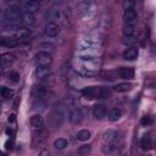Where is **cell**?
I'll use <instances>...</instances> for the list:
<instances>
[{"instance_id":"obj_1","label":"cell","mask_w":156,"mask_h":156,"mask_svg":"<svg viewBox=\"0 0 156 156\" xmlns=\"http://www.w3.org/2000/svg\"><path fill=\"white\" fill-rule=\"evenodd\" d=\"M26 12V10L21 6H10L4 11V18L9 22V23H15L21 26V18L23 16V13Z\"/></svg>"},{"instance_id":"obj_2","label":"cell","mask_w":156,"mask_h":156,"mask_svg":"<svg viewBox=\"0 0 156 156\" xmlns=\"http://www.w3.org/2000/svg\"><path fill=\"white\" fill-rule=\"evenodd\" d=\"M65 121V108L61 104H55L52 105L51 110H50V123L52 127L58 128L62 126Z\"/></svg>"},{"instance_id":"obj_3","label":"cell","mask_w":156,"mask_h":156,"mask_svg":"<svg viewBox=\"0 0 156 156\" xmlns=\"http://www.w3.org/2000/svg\"><path fill=\"white\" fill-rule=\"evenodd\" d=\"M122 145H123V143H122L121 139L115 141V143H112V144H106L102 147V152L105 155H117L122 150Z\"/></svg>"},{"instance_id":"obj_4","label":"cell","mask_w":156,"mask_h":156,"mask_svg":"<svg viewBox=\"0 0 156 156\" xmlns=\"http://www.w3.org/2000/svg\"><path fill=\"white\" fill-rule=\"evenodd\" d=\"M35 58H37L38 66L49 67V66L52 63V55L49 54V52H45V51H39V52L35 55Z\"/></svg>"},{"instance_id":"obj_5","label":"cell","mask_w":156,"mask_h":156,"mask_svg":"<svg viewBox=\"0 0 156 156\" xmlns=\"http://www.w3.org/2000/svg\"><path fill=\"white\" fill-rule=\"evenodd\" d=\"M119 139H121L119 138V133L117 130H115V129H107L102 134V141H104L105 145L106 144H112V143H115V141H117Z\"/></svg>"},{"instance_id":"obj_6","label":"cell","mask_w":156,"mask_h":156,"mask_svg":"<svg viewBox=\"0 0 156 156\" xmlns=\"http://www.w3.org/2000/svg\"><path fill=\"white\" fill-rule=\"evenodd\" d=\"M68 118L69 121L73 123V124H78L83 121V112L79 107L77 106H72L71 110H69V115H68Z\"/></svg>"},{"instance_id":"obj_7","label":"cell","mask_w":156,"mask_h":156,"mask_svg":"<svg viewBox=\"0 0 156 156\" xmlns=\"http://www.w3.org/2000/svg\"><path fill=\"white\" fill-rule=\"evenodd\" d=\"M45 18H46L49 22L56 23V21L63 20V15H62L61 10H58V9H49V10H46V12H45Z\"/></svg>"},{"instance_id":"obj_8","label":"cell","mask_w":156,"mask_h":156,"mask_svg":"<svg viewBox=\"0 0 156 156\" xmlns=\"http://www.w3.org/2000/svg\"><path fill=\"white\" fill-rule=\"evenodd\" d=\"M60 33V27L57 23H54V22H48L44 27V34L49 38H55L57 37Z\"/></svg>"},{"instance_id":"obj_9","label":"cell","mask_w":156,"mask_h":156,"mask_svg":"<svg viewBox=\"0 0 156 156\" xmlns=\"http://www.w3.org/2000/svg\"><path fill=\"white\" fill-rule=\"evenodd\" d=\"M99 91H100V87H85L82 89V94L89 100L99 99Z\"/></svg>"},{"instance_id":"obj_10","label":"cell","mask_w":156,"mask_h":156,"mask_svg":"<svg viewBox=\"0 0 156 156\" xmlns=\"http://www.w3.org/2000/svg\"><path fill=\"white\" fill-rule=\"evenodd\" d=\"M30 34H32V32H30L29 29L20 28L18 30L13 32V34H12L10 38H11V39H13V40H17V41H23V40L28 39V38L30 37Z\"/></svg>"},{"instance_id":"obj_11","label":"cell","mask_w":156,"mask_h":156,"mask_svg":"<svg viewBox=\"0 0 156 156\" xmlns=\"http://www.w3.org/2000/svg\"><path fill=\"white\" fill-rule=\"evenodd\" d=\"M34 74L38 79L40 80H48L49 77H51V71L49 67H44V66H38L34 71Z\"/></svg>"},{"instance_id":"obj_12","label":"cell","mask_w":156,"mask_h":156,"mask_svg":"<svg viewBox=\"0 0 156 156\" xmlns=\"http://www.w3.org/2000/svg\"><path fill=\"white\" fill-rule=\"evenodd\" d=\"M123 22L124 24H133L138 22V13L135 10H127L123 13Z\"/></svg>"},{"instance_id":"obj_13","label":"cell","mask_w":156,"mask_h":156,"mask_svg":"<svg viewBox=\"0 0 156 156\" xmlns=\"http://www.w3.org/2000/svg\"><path fill=\"white\" fill-rule=\"evenodd\" d=\"M107 115V107L102 104H98L93 107V116L96 119H102Z\"/></svg>"},{"instance_id":"obj_14","label":"cell","mask_w":156,"mask_h":156,"mask_svg":"<svg viewBox=\"0 0 156 156\" xmlns=\"http://www.w3.org/2000/svg\"><path fill=\"white\" fill-rule=\"evenodd\" d=\"M15 61V55L11 54V52H4L0 55V65H1V68H6L7 66L12 65Z\"/></svg>"},{"instance_id":"obj_15","label":"cell","mask_w":156,"mask_h":156,"mask_svg":"<svg viewBox=\"0 0 156 156\" xmlns=\"http://www.w3.org/2000/svg\"><path fill=\"white\" fill-rule=\"evenodd\" d=\"M46 136H48V132L45 129H39L38 133L34 134L33 136V145L37 146V145H43L46 140Z\"/></svg>"},{"instance_id":"obj_16","label":"cell","mask_w":156,"mask_h":156,"mask_svg":"<svg viewBox=\"0 0 156 156\" xmlns=\"http://www.w3.org/2000/svg\"><path fill=\"white\" fill-rule=\"evenodd\" d=\"M23 9L29 13H34L40 9V2L35 0H27L23 4Z\"/></svg>"},{"instance_id":"obj_17","label":"cell","mask_w":156,"mask_h":156,"mask_svg":"<svg viewBox=\"0 0 156 156\" xmlns=\"http://www.w3.org/2000/svg\"><path fill=\"white\" fill-rule=\"evenodd\" d=\"M139 56V50L136 46H130L128 49H126V51L123 52V58L128 60V61H133L135 58H138Z\"/></svg>"},{"instance_id":"obj_18","label":"cell","mask_w":156,"mask_h":156,"mask_svg":"<svg viewBox=\"0 0 156 156\" xmlns=\"http://www.w3.org/2000/svg\"><path fill=\"white\" fill-rule=\"evenodd\" d=\"M118 76L122 79H133L134 78V68L133 67H122L118 69Z\"/></svg>"},{"instance_id":"obj_19","label":"cell","mask_w":156,"mask_h":156,"mask_svg":"<svg viewBox=\"0 0 156 156\" xmlns=\"http://www.w3.org/2000/svg\"><path fill=\"white\" fill-rule=\"evenodd\" d=\"M30 124L34 129H43V126H44V119H43V116L40 113H37V115H33L30 117Z\"/></svg>"},{"instance_id":"obj_20","label":"cell","mask_w":156,"mask_h":156,"mask_svg":"<svg viewBox=\"0 0 156 156\" xmlns=\"http://www.w3.org/2000/svg\"><path fill=\"white\" fill-rule=\"evenodd\" d=\"M46 93H48L46 88H45L44 85H41V84L35 85V87L33 88V91H32V94H33V96H34L35 99H44V96L46 95Z\"/></svg>"},{"instance_id":"obj_21","label":"cell","mask_w":156,"mask_h":156,"mask_svg":"<svg viewBox=\"0 0 156 156\" xmlns=\"http://www.w3.org/2000/svg\"><path fill=\"white\" fill-rule=\"evenodd\" d=\"M132 89V84L129 82H123V83H118L113 87V90L116 93H127Z\"/></svg>"},{"instance_id":"obj_22","label":"cell","mask_w":156,"mask_h":156,"mask_svg":"<svg viewBox=\"0 0 156 156\" xmlns=\"http://www.w3.org/2000/svg\"><path fill=\"white\" fill-rule=\"evenodd\" d=\"M90 7V1H79L77 4V12L78 15H85Z\"/></svg>"},{"instance_id":"obj_23","label":"cell","mask_w":156,"mask_h":156,"mask_svg":"<svg viewBox=\"0 0 156 156\" xmlns=\"http://www.w3.org/2000/svg\"><path fill=\"white\" fill-rule=\"evenodd\" d=\"M121 116H122V111L119 110V108H112L110 112H108V121H111V122H116V121H118L119 118H121Z\"/></svg>"},{"instance_id":"obj_24","label":"cell","mask_w":156,"mask_h":156,"mask_svg":"<svg viewBox=\"0 0 156 156\" xmlns=\"http://www.w3.org/2000/svg\"><path fill=\"white\" fill-rule=\"evenodd\" d=\"M90 136H91V133H90V130H88V129H80V130H78V133H77V139H78L79 141H87V140L90 139Z\"/></svg>"},{"instance_id":"obj_25","label":"cell","mask_w":156,"mask_h":156,"mask_svg":"<svg viewBox=\"0 0 156 156\" xmlns=\"http://www.w3.org/2000/svg\"><path fill=\"white\" fill-rule=\"evenodd\" d=\"M140 144H141V147H143L144 150H151V149H152V141H151L150 135H147V134H145V135L143 136Z\"/></svg>"},{"instance_id":"obj_26","label":"cell","mask_w":156,"mask_h":156,"mask_svg":"<svg viewBox=\"0 0 156 156\" xmlns=\"http://www.w3.org/2000/svg\"><path fill=\"white\" fill-rule=\"evenodd\" d=\"M135 34V26L124 24L123 26V37H133Z\"/></svg>"},{"instance_id":"obj_27","label":"cell","mask_w":156,"mask_h":156,"mask_svg":"<svg viewBox=\"0 0 156 156\" xmlns=\"http://www.w3.org/2000/svg\"><path fill=\"white\" fill-rule=\"evenodd\" d=\"M112 95V90L106 87H100L99 91V99H110Z\"/></svg>"},{"instance_id":"obj_28","label":"cell","mask_w":156,"mask_h":156,"mask_svg":"<svg viewBox=\"0 0 156 156\" xmlns=\"http://www.w3.org/2000/svg\"><path fill=\"white\" fill-rule=\"evenodd\" d=\"M68 141L65 139V138H57L55 141H54V147L57 149V150H63L66 146H67Z\"/></svg>"},{"instance_id":"obj_29","label":"cell","mask_w":156,"mask_h":156,"mask_svg":"<svg viewBox=\"0 0 156 156\" xmlns=\"http://www.w3.org/2000/svg\"><path fill=\"white\" fill-rule=\"evenodd\" d=\"M122 43L124 44V45H127L128 48H130V46H134L136 43H138V38L136 37H123V40H122Z\"/></svg>"},{"instance_id":"obj_30","label":"cell","mask_w":156,"mask_h":156,"mask_svg":"<svg viewBox=\"0 0 156 156\" xmlns=\"http://www.w3.org/2000/svg\"><path fill=\"white\" fill-rule=\"evenodd\" d=\"M90 151H91V146L90 145H82V146L78 147L77 154L79 156H88L90 154Z\"/></svg>"},{"instance_id":"obj_31","label":"cell","mask_w":156,"mask_h":156,"mask_svg":"<svg viewBox=\"0 0 156 156\" xmlns=\"http://www.w3.org/2000/svg\"><path fill=\"white\" fill-rule=\"evenodd\" d=\"M0 94H1V96H2L4 99H11V98L13 96L15 91H13L12 89L7 88V87H2V88H1V91H0Z\"/></svg>"},{"instance_id":"obj_32","label":"cell","mask_w":156,"mask_h":156,"mask_svg":"<svg viewBox=\"0 0 156 156\" xmlns=\"http://www.w3.org/2000/svg\"><path fill=\"white\" fill-rule=\"evenodd\" d=\"M77 72L80 74V76H84V77H93L96 72H93L88 68H84V67H77Z\"/></svg>"},{"instance_id":"obj_33","label":"cell","mask_w":156,"mask_h":156,"mask_svg":"<svg viewBox=\"0 0 156 156\" xmlns=\"http://www.w3.org/2000/svg\"><path fill=\"white\" fill-rule=\"evenodd\" d=\"M39 49H41L40 51H45V52H52L55 50V46L52 44H49V43H41L39 45Z\"/></svg>"},{"instance_id":"obj_34","label":"cell","mask_w":156,"mask_h":156,"mask_svg":"<svg viewBox=\"0 0 156 156\" xmlns=\"http://www.w3.org/2000/svg\"><path fill=\"white\" fill-rule=\"evenodd\" d=\"M9 79H10L11 82H13V83L20 82V73L16 72V71H11V72L9 73Z\"/></svg>"},{"instance_id":"obj_35","label":"cell","mask_w":156,"mask_h":156,"mask_svg":"<svg viewBox=\"0 0 156 156\" xmlns=\"http://www.w3.org/2000/svg\"><path fill=\"white\" fill-rule=\"evenodd\" d=\"M134 6H135V2L134 1H124L123 2V7H124V10L127 11V10H134Z\"/></svg>"},{"instance_id":"obj_36","label":"cell","mask_w":156,"mask_h":156,"mask_svg":"<svg viewBox=\"0 0 156 156\" xmlns=\"http://www.w3.org/2000/svg\"><path fill=\"white\" fill-rule=\"evenodd\" d=\"M140 123L143 124V126H150L151 123H152V119H151V117H149V116H144L143 118H141V121H140Z\"/></svg>"},{"instance_id":"obj_37","label":"cell","mask_w":156,"mask_h":156,"mask_svg":"<svg viewBox=\"0 0 156 156\" xmlns=\"http://www.w3.org/2000/svg\"><path fill=\"white\" fill-rule=\"evenodd\" d=\"M37 156H50V152H49L48 150H45V149H44V150H41Z\"/></svg>"},{"instance_id":"obj_38","label":"cell","mask_w":156,"mask_h":156,"mask_svg":"<svg viewBox=\"0 0 156 156\" xmlns=\"http://www.w3.org/2000/svg\"><path fill=\"white\" fill-rule=\"evenodd\" d=\"M12 145H13V141L12 140H7L6 141V149L7 150H11L12 149Z\"/></svg>"},{"instance_id":"obj_39","label":"cell","mask_w":156,"mask_h":156,"mask_svg":"<svg viewBox=\"0 0 156 156\" xmlns=\"http://www.w3.org/2000/svg\"><path fill=\"white\" fill-rule=\"evenodd\" d=\"M7 121H9V123H15V115H10Z\"/></svg>"},{"instance_id":"obj_40","label":"cell","mask_w":156,"mask_h":156,"mask_svg":"<svg viewBox=\"0 0 156 156\" xmlns=\"http://www.w3.org/2000/svg\"><path fill=\"white\" fill-rule=\"evenodd\" d=\"M145 156H150V155H145Z\"/></svg>"}]
</instances>
